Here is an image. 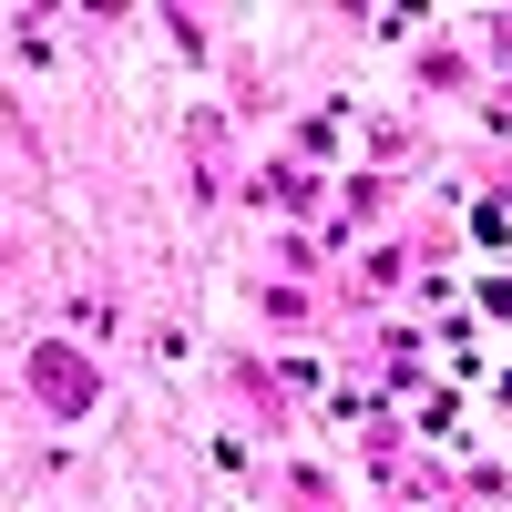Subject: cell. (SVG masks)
<instances>
[{"label":"cell","instance_id":"1","mask_svg":"<svg viewBox=\"0 0 512 512\" xmlns=\"http://www.w3.org/2000/svg\"><path fill=\"white\" fill-rule=\"evenodd\" d=\"M41 390H52V400L72 410V400H82V369H72V359H41Z\"/></svg>","mask_w":512,"mask_h":512}]
</instances>
